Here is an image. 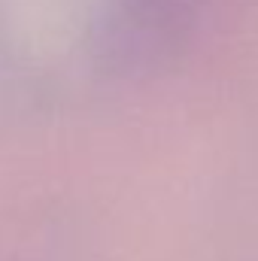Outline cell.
<instances>
[{
  "label": "cell",
  "instance_id": "cell-1",
  "mask_svg": "<svg viewBox=\"0 0 258 261\" xmlns=\"http://www.w3.org/2000/svg\"><path fill=\"white\" fill-rule=\"evenodd\" d=\"M197 3L200 0H119L104 34L110 64L137 70L167 58L189 34Z\"/></svg>",
  "mask_w": 258,
  "mask_h": 261
}]
</instances>
